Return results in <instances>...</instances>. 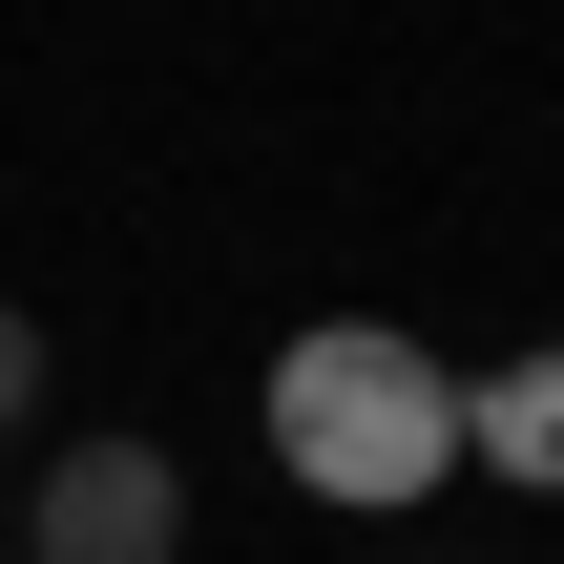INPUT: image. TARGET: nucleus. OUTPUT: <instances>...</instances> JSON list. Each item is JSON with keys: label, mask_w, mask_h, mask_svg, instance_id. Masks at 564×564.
Returning <instances> with one entry per match:
<instances>
[{"label": "nucleus", "mask_w": 564, "mask_h": 564, "mask_svg": "<svg viewBox=\"0 0 564 564\" xmlns=\"http://www.w3.org/2000/svg\"><path fill=\"white\" fill-rule=\"evenodd\" d=\"M272 460H293L314 502L398 523V502L460 481V377H440L419 335H377V314H314V335L272 356Z\"/></svg>", "instance_id": "nucleus-1"}, {"label": "nucleus", "mask_w": 564, "mask_h": 564, "mask_svg": "<svg viewBox=\"0 0 564 564\" xmlns=\"http://www.w3.org/2000/svg\"><path fill=\"white\" fill-rule=\"evenodd\" d=\"M21 564H188V481H167V440H63L42 502H21Z\"/></svg>", "instance_id": "nucleus-2"}, {"label": "nucleus", "mask_w": 564, "mask_h": 564, "mask_svg": "<svg viewBox=\"0 0 564 564\" xmlns=\"http://www.w3.org/2000/svg\"><path fill=\"white\" fill-rule=\"evenodd\" d=\"M460 460H502L523 502H564V356H502V377L460 398Z\"/></svg>", "instance_id": "nucleus-3"}, {"label": "nucleus", "mask_w": 564, "mask_h": 564, "mask_svg": "<svg viewBox=\"0 0 564 564\" xmlns=\"http://www.w3.org/2000/svg\"><path fill=\"white\" fill-rule=\"evenodd\" d=\"M42 419V314H0V440Z\"/></svg>", "instance_id": "nucleus-4"}, {"label": "nucleus", "mask_w": 564, "mask_h": 564, "mask_svg": "<svg viewBox=\"0 0 564 564\" xmlns=\"http://www.w3.org/2000/svg\"><path fill=\"white\" fill-rule=\"evenodd\" d=\"M0 564H21V544H0Z\"/></svg>", "instance_id": "nucleus-5"}]
</instances>
